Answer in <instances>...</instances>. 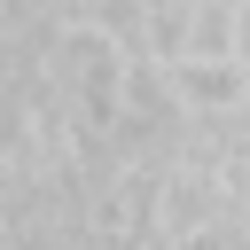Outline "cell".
I'll list each match as a JSON object with an SVG mask.
<instances>
[{
	"mask_svg": "<svg viewBox=\"0 0 250 250\" xmlns=\"http://www.w3.org/2000/svg\"><path fill=\"white\" fill-rule=\"evenodd\" d=\"M219 219H234V180H227L219 164H203V156L180 148V156L156 172V242L203 234V227H219Z\"/></svg>",
	"mask_w": 250,
	"mask_h": 250,
	"instance_id": "cell-1",
	"label": "cell"
},
{
	"mask_svg": "<svg viewBox=\"0 0 250 250\" xmlns=\"http://www.w3.org/2000/svg\"><path fill=\"white\" fill-rule=\"evenodd\" d=\"M164 78H172V94H180L188 117H234V109H250V70L234 55H180Z\"/></svg>",
	"mask_w": 250,
	"mask_h": 250,
	"instance_id": "cell-2",
	"label": "cell"
},
{
	"mask_svg": "<svg viewBox=\"0 0 250 250\" xmlns=\"http://www.w3.org/2000/svg\"><path fill=\"white\" fill-rule=\"evenodd\" d=\"M234 62H242V70H250V0H242V8H234Z\"/></svg>",
	"mask_w": 250,
	"mask_h": 250,
	"instance_id": "cell-3",
	"label": "cell"
}]
</instances>
